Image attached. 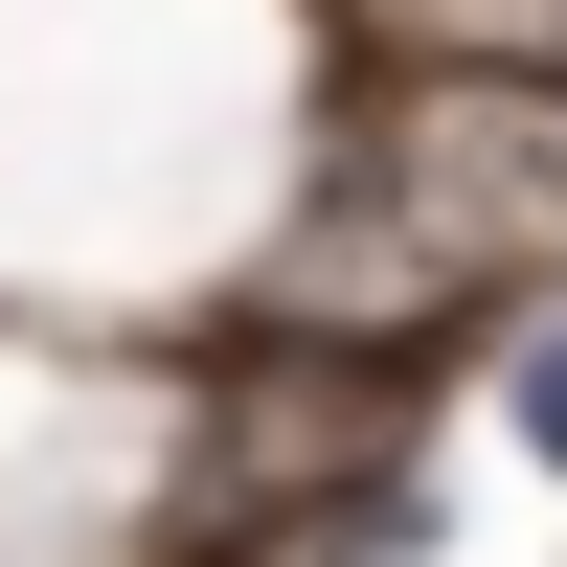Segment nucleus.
Returning a JSON list of instances; mask_svg holds the SVG:
<instances>
[{"label": "nucleus", "mask_w": 567, "mask_h": 567, "mask_svg": "<svg viewBox=\"0 0 567 567\" xmlns=\"http://www.w3.org/2000/svg\"><path fill=\"white\" fill-rule=\"evenodd\" d=\"M545 250H567V69H409L318 159V205L272 227V318L341 341V363H386L432 318L523 296Z\"/></svg>", "instance_id": "1"}, {"label": "nucleus", "mask_w": 567, "mask_h": 567, "mask_svg": "<svg viewBox=\"0 0 567 567\" xmlns=\"http://www.w3.org/2000/svg\"><path fill=\"white\" fill-rule=\"evenodd\" d=\"M499 409H523V454H545V477H567V318H545V341H523V386H499Z\"/></svg>", "instance_id": "2"}]
</instances>
